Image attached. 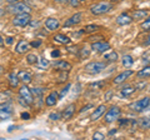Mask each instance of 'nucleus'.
<instances>
[{
  "instance_id": "nucleus-1",
  "label": "nucleus",
  "mask_w": 150,
  "mask_h": 140,
  "mask_svg": "<svg viewBox=\"0 0 150 140\" xmlns=\"http://www.w3.org/2000/svg\"><path fill=\"white\" fill-rule=\"evenodd\" d=\"M105 63H100V62H93V63H89L85 65V68H84V70H85L86 73L89 74H93V75H95V74H99L101 73L103 70L105 69Z\"/></svg>"
},
{
  "instance_id": "nucleus-2",
  "label": "nucleus",
  "mask_w": 150,
  "mask_h": 140,
  "mask_svg": "<svg viewBox=\"0 0 150 140\" xmlns=\"http://www.w3.org/2000/svg\"><path fill=\"white\" fill-rule=\"evenodd\" d=\"M111 10V4L110 3H99V4H95L90 8V11L94 14V15H101V14H105L108 11Z\"/></svg>"
},
{
  "instance_id": "nucleus-3",
  "label": "nucleus",
  "mask_w": 150,
  "mask_h": 140,
  "mask_svg": "<svg viewBox=\"0 0 150 140\" xmlns=\"http://www.w3.org/2000/svg\"><path fill=\"white\" fill-rule=\"evenodd\" d=\"M149 104H150V98L145 96V98H143V99H139L137 101L131 103V104L129 105V108L131 110H134V111H143V110H145L148 108Z\"/></svg>"
},
{
  "instance_id": "nucleus-4",
  "label": "nucleus",
  "mask_w": 150,
  "mask_h": 140,
  "mask_svg": "<svg viewBox=\"0 0 150 140\" xmlns=\"http://www.w3.org/2000/svg\"><path fill=\"white\" fill-rule=\"evenodd\" d=\"M31 18L29 15V13H23V14H16V16L14 18L13 20V24L16 25V26H26L28 24L30 23Z\"/></svg>"
},
{
  "instance_id": "nucleus-5",
  "label": "nucleus",
  "mask_w": 150,
  "mask_h": 140,
  "mask_svg": "<svg viewBox=\"0 0 150 140\" xmlns=\"http://www.w3.org/2000/svg\"><path fill=\"white\" fill-rule=\"evenodd\" d=\"M31 9L26 5L25 3H13L9 6V11L14 14H23V13H30Z\"/></svg>"
},
{
  "instance_id": "nucleus-6",
  "label": "nucleus",
  "mask_w": 150,
  "mask_h": 140,
  "mask_svg": "<svg viewBox=\"0 0 150 140\" xmlns=\"http://www.w3.org/2000/svg\"><path fill=\"white\" fill-rule=\"evenodd\" d=\"M19 94H20V96L28 103V105H31L33 103H34V96H33L31 89H29V88H28L25 84L20 88V90H19Z\"/></svg>"
},
{
  "instance_id": "nucleus-7",
  "label": "nucleus",
  "mask_w": 150,
  "mask_h": 140,
  "mask_svg": "<svg viewBox=\"0 0 150 140\" xmlns=\"http://www.w3.org/2000/svg\"><path fill=\"white\" fill-rule=\"evenodd\" d=\"M121 114V110L118 108V106H112V108L109 109V111L105 114V123H112L116 119H119V116Z\"/></svg>"
},
{
  "instance_id": "nucleus-8",
  "label": "nucleus",
  "mask_w": 150,
  "mask_h": 140,
  "mask_svg": "<svg viewBox=\"0 0 150 140\" xmlns=\"http://www.w3.org/2000/svg\"><path fill=\"white\" fill-rule=\"evenodd\" d=\"M13 114V108L9 103H3L0 104V119L1 120H5L9 119Z\"/></svg>"
},
{
  "instance_id": "nucleus-9",
  "label": "nucleus",
  "mask_w": 150,
  "mask_h": 140,
  "mask_svg": "<svg viewBox=\"0 0 150 140\" xmlns=\"http://www.w3.org/2000/svg\"><path fill=\"white\" fill-rule=\"evenodd\" d=\"M91 49L94 51H96V53H105L106 50L110 49V44L109 43H93Z\"/></svg>"
},
{
  "instance_id": "nucleus-10",
  "label": "nucleus",
  "mask_w": 150,
  "mask_h": 140,
  "mask_svg": "<svg viewBox=\"0 0 150 140\" xmlns=\"http://www.w3.org/2000/svg\"><path fill=\"white\" fill-rule=\"evenodd\" d=\"M53 65H54V68L60 70V71H70V69H71V64L68 63V62H64V60L55 62Z\"/></svg>"
},
{
  "instance_id": "nucleus-11",
  "label": "nucleus",
  "mask_w": 150,
  "mask_h": 140,
  "mask_svg": "<svg viewBox=\"0 0 150 140\" xmlns=\"http://www.w3.org/2000/svg\"><path fill=\"white\" fill-rule=\"evenodd\" d=\"M81 19H83V14L76 13V14H74L70 19H68L67 21H65L64 26H71V25H75V24H79V23L81 21Z\"/></svg>"
},
{
  "instance_id": "nucleus-12",
  "label": "nucleus",
  "mask_w": 150,
  "mask_h": 140,
  "mask_svg": "<svg viewBox=\"0 0 150 140\" xmlns=\"http://www.w3.org/2000/svg\"><path fill=\"white\" fill-rule=\"evenodd\" d=\"M131 75H133V70H125V71L119 74V75L114 79V84H121V83H124L126 79H128L129 76H131Z\"/></svg>"
},
{
  "instance_id": "nucleus-13",
  "label": "nucleus",
  "mask_w": 150,
  "mask_h": 140,
  "mask_svg": "<svg viewBox=\"0 0 150 140\" xmlns=\"http://www.w3.org/2000/svg\"><path fill=\"white\" fill-rule=\"evenodd\" d=\"M29 48H30V44L28 43V41H25V40H19V43L16 45L15 50H16V53H19V54H25L26 51L29 50Z\"/></svg>"
},
{
  "instance_id": "nucleus-14",
  "label": "nucleus",
  "mask_w": 150,
  "mask_h": 140,
  "mask_svg": "<svg viewBox=\"0 0 150 140\" xmlns=\"http://www.w3.org/2000/svg\"><path fill=\"white\" fill-rule=\"evenodd\" d=\"M58 99H59V94L56 91H51L50 94L48 95V98L45 99V104L48 106H53L58 103Z\"/></svg>"
},
{
  "instance_id": "nucleus-15",
  "label": "nucleus",
  "mask_w": 150,
  "mask_h": 140,
  "mask_svg": "<svg viewBox=\"0 0 150 140\" xmlns=\"http://www.w3.org/2000/svg\"><path fill=\"white\" fill-rule=\"evenodd\" d=\"M45 26L48 28L49 30H56L59 28V20L55 19V18H49L45 21Z\"/></svg>"
},
{
  "instance_id": "nucleus-16",
  "label": "nucleus",
  "mask_w": 150,
  "mask_h": 140,
  "mask_svg": "<svg viewBox=\"0 0 150 140\" xmlns=\"http://www.w3.org/2000/svg\"><path fill=\"white\" fill-rule=\"evenodd\" d=\"M131 21H133V19L129 15H126V14H121V15L116 18V24L118 25H128Z\"/></svg>"
},
{
  "instance_id": "nucleus-17",
  "label": "nucleus",
  "mask_w": 150,
  "mask_h": 140,
  "mask_svg": "<svg viewBox=\"0 0 150 140\" xmlns=\"http://www.w3.org/2000/svg\"><path fill=\"white\" fill-rule=\"evenodd\" d=\"M105 109H106V106L105 105H100V106H98V109H95V111L91 114V120L93 121H96L98 119L100 118V116L105 113Z\"/></svg>"
},
{
  "instance_id": "nucleus-18",
  "label": "nucleus",
  "mask_w": 150,
  "mask_h": 140,
  "mask_svg": "<svg viewBox=\"0 0 150 140\" xmlns=\"http://www.w3.org/2000/svg\"><path fill=\"white\" fill-rule=\"evenodd\" d=\"M74 113H75V105H74V104H70L68 108L63 111V119H65V120L70 119V118L73 116Z\"/></svg>"
},
{
  "instance_id": "nucleus-19",
  "label": "nucleus",
  "mask_w": 150,
  "mask_h": 140,
  "mask_svg": "<svg viewBox=\"0 0 150 140\" xmlns=\"http://www.w3.org/2000/svg\"><path fill=\"white\" fill-rule=\"evenodd\" d=\"M18 78H19V80H21L24 84H29L31 81V79H33V76L26 71H19Z\"/></svg>"
},
{
  "instance_id": "nucleus-20",
  "label": "nucleus",
  "mask_w": 150,
  "mask_h": 140,
  "mask_svg": "<svg viewBox=\"0 0 150 140\" xmlns=\"http://www.w3.org/2000/svg\"><path fill=\"white\" fill-rule=\"evenodd\" d=\"M54 40L56 41V43L65 44V45L70 43V39L68 38L67 35H64V34H58V35H55V36H54Z\"/></svg>"
},
{
  "instance_id": "nucleus-21",
  "label": "nucleus",
  "mask_w": 150,
  "mask_h": 140,
  "mask_svg": "<svg viewBox=\"0 0 150 140\" xmlns=\"http://www.w3.org/2000/svg\"><path fill=\"white\" fill-rule=\"evenodd\" d=\"M139 127L142 129H149L150 128V115L139 119Z\"/></svg>"
},
{
  "instance_id": "nucleus-22",
  "label": "nucleus",
  "mask_w": 150,
  "mask_h": 140,
  "mask_svg": "<svg viewBox=\"0 0 150 140\" xmlns=\"http://www.w3.org/2000/svg\"><path fill=\"white\" fill-rule=\"evenodd\" d=\"M137 76L139 79H144V78H149L150 76V66L149 65H146L145 68H143L137 74Z\"/></svg>"
},
{
  "instance_id": "nucleus-23",
  "label": "nucleus",
  "mask_w": 150,
  "mask_h": 140,
  "mask_svg": "<svg viewBox=\"0 0 150 140\" xmlns=\"http://www.w3.org/2000/svg\"><path fill=\"white\" fill-rule=\"evenodd\" d=\"M19 78H18V75L15 73H11L10 75H9V83H10V86H13V88H16L18 85H19Z\"/></svg>"
},
{
  "instance_id": "nucleus-24",
  "label": "nucleus",
  "mask_w": 150,
  "mask_h": 140,
  "mask_svg": "<svg viewBox=\"0 0 150 140\" xmlns=\"http://www.w3.org/2000/svg\"><path fill=\"white\" fill-rule=\"evenodd\" d=\"M133 63H134V60L130 55H124L123 57V65L125 68H130L131 65H133Z\"/></svg>"
},
{
  "instance_id": "nucleus-25",
  "label": "nucleus",
  "mask_w": 150,
  "mask_h": 140,
  "mask_svg": "<svg viewBox=\"0 0 150 140\" xmlns=\"http://www.w3.org/2000/svg\"><path fill=\"white\" fill-rule=\"evenodd\" d=\"M148 15V11L145 10H137L133 13V19H143V18H145Z\"/></svg>"
},
{
  "instance_id": "nucleus-26",
  "label": "nucleus",
  "mask_w": 150,
  "mask_h": 140,
  "mask_svg": "<svg viewBox=\"0 0 150 140\" xmlns=\"http://www.w3.org/2000/svg\"><path fill=\"white\" fill-rule=\"evenodd\" d=\"M134 91H135V88L126 86V88H123V89H121V95L123 96H129L130 94H133Z\"/></svg>"
},
{
  "instance_id": "nucleus-27",
  "label": "nucleus",
  "mask_w": 150,
  "mask_h": 140,
  "mask_svg": "<svg viewBox=\"0 0 150 140\" xmlns=\"http://www.w3.org/2000/svg\"><path fill=\"white\" fill-rule=\"evenodd\" d=\"M105 59L108 60V62H116L118 60V54L115 53V51H112V53H110V54H106L105 55Z\"/></svg>"
},
{
  "instance_id": "nucleus-28",
  "label": "nucleus",
  "mask_w": 150,
  "mask_h": 140,
  "mask_svg": "<svg viewBox=\"0 0 150 140\" xmlns=\"http://www.w3.org/2000/svg\"><path fill=\"white\" fill-rule=\"evenodd\" d=\"M98 29H99V26H96V25H88V26H85V29H84V33H94Z\"/></svg>"
},
{
  "instance_id": "nucleus-29",
  "label": "nucleus",
  "mask_w": 150,
  "mask_h": 140,
  "mask_svg": "<svg viewBox=\"0 0 150 140\" xmlns=\"http://www.w3.org/2000/svg\"><path fill=\"white\" fill-rule=\"evenodd\" d=\"M26 59H28V63H29V64H35L38 62V57L35 54H29Z\"/></svg>"
},
{
  "instance_id": "nucleus-30",
  "label": "nucleus",
  "mask_w": 150,
  "mask_h": 140,
  "mask_svg": "<svg viewBox=\"0 0 150 140\" xmlns=\"http://www.w3.org/2000/svg\"><path fill=\"white\" fill-rule=\"evenodd\" d=\"M142 29L145 31H150V18H148V19L142 24Z\"/></svg>"
},
{
  "instance_id": "nucleus-31",
  "label": "nucleus",
  "mask_w": 150,
  "mask_h": 140,
  "mask_svg": "<svg viewBox=\"0 0 150 140\" xmlns=\"http://www.w3.org/2000/svg\"><path fill=\"white\" fill-rule=\"evenodd\" d=\"M70 86H71V85H70V84H68V85H67V86H65V88H64V89L62 90V93H60V95H59V99H63V98L65 96V94H67V93L69 91V89H70Z\"/></svg>"
},
{
  "instance_id": "nucleus-32",
  "label": "nucleus",
  "mask_w": 150,
  "mask_h": 140,
  "mask_svg": "<svg viewBox=\"0 0 150 140\" xmlns=\"http://www.w3.org/2000/svg\"><path fill=\"white\" fill-rule=\"evenodd\" d=\"M49 118H50L51 120H59V119H60V114H59V113H51Z\"/></svg>"
},
{
  "instance_id": "nucleus-33",
  "label": "nucleus",
  "mask_w": 150,
  "mask_h": 140,
  "mask_svg": "<svg viewBox=\"0 0 150 140\" xmlns=\"http://www.w3.org/2000/svg\"><path fill=\"white\" fill-rule=\"evenodd\" d=\"M89 55V50L86 48H83L81 49V53H80V58H86Z\"/></svg>"
},
{
  "instance_id": "nucleus-34",
  "label": "nucleus",
  "mask_w": 150,
  "mask_h": 140,
  "mask_svg": "<svg viewBox=\"0 0 150 140\" xmlns=\"http://www.w3.org/2000/svg\"><path fill=\"white\" fill-rule=\"evenodd\" d=\"M93 138H94V139H96V140H103V139H104V135H103L101 133H95Z\"/></svg>"
},
{
  "instance_id": "nucleus-35",
  "label": "nucleus",
  "mask_w": 150,
  "mask_h": 140,
  "mask_svg": "<svg viewBox=\"0 0 150 140\" xmlns=\"http://www.w3.org/2000/svg\"><path fill=\"white\" fill-rule=\"evenodd\" d=\"M49 63H48V60H45V59H40V66L41 68H44V66H48Z\"/></svg>"
},
{
  "instance_id": "nucleus-36",
  "label": "nucleus",
  "mask_w": 150,
  "mask_h": 140,
  "mask_svg": "<svg viewBox=\"0 0 150 140\" xmlns=\"http://www.w3.org/2000/svg\"><path fill=\"white\" fill-rule=\"evenodd\" d=\"M33 48H38V46H40L41 45V41L40 40H36V41H33V43L30 44Z\"/></svg>"
},
{
  "instance_id": "nucleus-37",
  "label": "nucleus",
  "mask_w": 150,
  "mask_h": 140,
  "mask_svg": "<svg viewBox=\"0 0 150 140\" xmlns=\"http://www.w3.org/2000/svg\"><path fill=\"white\" fill-rule=\"evenodd\" d=\"M51 57H53V58L60 57V51L59 50H53V51H51Z\"/></svg>"
},
{
  "instance_id": "nucleus-38",
  "label": "nucleus",
  "mask_w": 150,
  "mask_h": 140,
  "mask_svg": "<svg viewBox=\"0 0 150 140\" xmlns=\"http://www.w3.org/2000/svg\"><path fill=\"white\" fill-rule=\"evenodd\" d=\"M69 3L71 4V6H78L80 1H79V0H69Z\"/></svg>"
},
{
  "instance_id": "nucleus-39",
  "label": "nucleus",
  "mask_w": 150,
  "mask_h": 140,
  "mask_svg": "<svg viewBox=\"0 0 150 140\" xmlns=\"http://www.w3.org/2000/svg\"><path fill=\"white\" fill-rule=\"evenodd\" d=\"M29 118H30V114H29V113H23V114H21V119L28 120Z\"/></svg>"
},
{
  "instance_id": "nucleus-40",
  "label": "nucleus",
  "mask_w": 150,
  "mask_h": 140,
  "mask_svg": "<svg viewBox=\"0 0 150 140\" xmlns=\"http://www.w3.org/2000/svg\"><path fill=\"white\" fill-rule=\"evenodd\" d=\"M143 62H144L145 64H149V63H150V54H149V55H145V57H144V60H143Z\"/></svg>"
},
{
  "instance_id": "nucleus-41",
  "label": "nucleus",
  "mask_w": 150,
  "mask_h": 140,
  "mask_svg": "<svg viewBox=\"0 0 150 140\" xmlns=\"http://www.w3.org/2000/svg\"><path fill=\"white\" fill-rule=\"evenodd\" d=\"M145 85H146V84H145V83H142V84H137V85H135V89H140V88H144Z\"/></svg>"
},
{
  "instance_id": "nucleus-42",
  "label": "nucleus",
  "mask_w": 150,
  "mask_h": 140,
  "mask_svg": "<svg viewBox=\"0 0 150 140\" xmlns=\"http://www.w3.org/2000/svg\"><path fill=\"white\" fill-rule=\"evenodd\" d=\"M68 50L70 51V53H78V50H76V46H75V48H74V46H73V48H68Z\"/></svg>"
},
{
  "instance_id": "nucleus-43",
  "label": "nucleus",
  "mask_w": 150,
  "mask_h": 140,
  "mask_svg": "<svg viewBox=\"0 0 150 140\" xmlns=\"http://www.w3.org/2000/svg\"><path fill=\"white\" fill-rule=\"evenodd\" d=\"M91 106H93V105H88V106H84V108L81 109V111H80V113H84V111H86V110H88L89 108H91Z\"/></svg>"
},
{
  "instance_id": "nucleus-44",
  "label": "nucleus",
  "mask_w": 150,
  "mask_h": 140,
  "mask_svg": "<svg viewBox=\"0 0 150 140\" xmlns=\"http://www.w3.org/2000/svg\"><path fill=\"white\" fill-rule=\"evenodd\" d=\"M6 43H8V44H13V38H10V36H9V38H6Z\"/></svg>"
},
{
  "instance_id": "nucleus-45",
  "label": "nucleus",
  "mask_w": 150,
  "mask_h": 140,
  "mask_svg": "<svg viewBox=\"0 0 150 140\" xmlns=\"http://www.w3.org/2000/svg\"><path fill=\"white\" fill-rule=\"evenodd\" d=\"M56 3H62V4H64V3H68L69 0H55Z\"/></svg>"
},
{
  "instance_id": "nucleus-46",
  "label": "nucleus",
  "mask_w": 150,
  "mask_h": 140,
  "mask_svg": "<svg viewBox=\"0 0 150 140\" xmlns=\"http://www.w3.org/2000/svg\"><path fill=\"white\" fill-rule=\"evenodd\" d=\"M110 95H111V93L109 91V93H108V94H106V96H105V100H110V99H109Z\"/></svg>"
},
{
  "instance_id": "nucleus-47",
  "label": "nucleus",
  "mask_w": 150,
  "mask_h": 140,
  "mask_svg": "<svg viewBox=\"0 0 150 140\" xmlns=\"http://www.w3.org/2000/svg\"><path fill=\"white\" fill-rule=\"evenodd\" d=\"M4 45V40H3V38L0 36V46H3Z\"/></svg>"
},
{
  "instance_id": "nucleus-48",
  "label": "nucleus",
  "mask_w": 150,
  "mask_h": 140,
  "mask_svg": "<svg viewBox=\"0 0 150 140\" xmlns=\"http://www.w3.org/2000/svg\"><path fill=\"white\" fill-rule=\"evenodd\" d=\"M8 1H9V3H10V4H13V3H16V1H18V0H8Z\"/></svg>"
},
{
  "instance_id": "nucleus-49",
  "label": "nucleus",
  "mask_w": 150,
  "mask_h": 140,
  "mask_svg": "<svg viewBox=\"0 0 150 140\" xmlns=\"http://www.w3.org/2000/svg\"><path fill=\"white\" fill-rule=\"evenodd\" d=\"M4 15V10H3V9H0V16H3Z\"/></svg>"
},
{
  "instance_id": "nucleus-50",
  "label": "nucleus",
  "mask_w": 150,
  "mask_h": 140,
  "mask_svg": "<svg viewBox=\"0 0 150 140\" xmlns=\"http://www.w3.org/2000/svg\"><path fill=\"white\" fill-rule=\"evenodd\" d=\"M145 44H146V45H149V44H150V36L148 38V40H146V43H145Z\"/></svg>"
},
{
  "instance_id": "nucleus-51",
  "label": "nucleus",
  "mask_w": 150,
  "mask_h": 140,
  "mask_svg": "<svg viewBox=\"0 0 150 140\" xmlns=\"http://www.w3.org/2000/svg\"><path fill=\"white\" fill-rule=\"evenodd\" d=\"M111 3H116V1H120V0H110Z\"/></svg>"
},
{
  "instance_id": "nucleus-52",
  "label": "nucleus",
  "mask_w": 150,
  "mask_h": 140,
  "mask_svg": "<svg viewBox=\"0 0 150 140\" xmlns=\"http://www.w3.org/2000/svg\"><path fill=\"white\" fill-rule=\"evenodd\" d=\"M79 1H86V0H79Z\"/></svg>"
}]
</instances>
